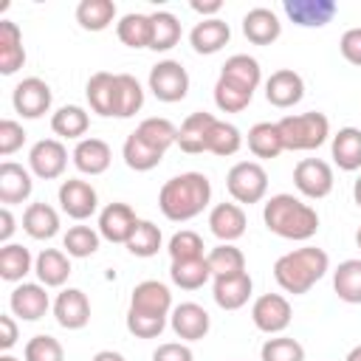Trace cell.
Wrapping results in <instances>:
<instances>
[{"label": "cell", "instance_id": "cell-1", "mask_svg": "<svg viewBox=\"0 0 361 361\" xmlns=\"http://www.w3.org/2000/svg\"><path fill=\"white\" fill-rule=\"evenodd\" d=\"M212 200V183L203 172H183L169 178L158 192V209L172 223L197 217Z\"/></svg>", "mask_w": 361, "mask_h": 361}, {"label": "cell", "instance_id": "cell-2", "mask_svg": "<svg viewBox=\"0 0 361 361\" xmlns=\"http://www.w3.org/2000/svg\"><path fill=\"white\" fill-rule=\"evenodd\" d=\"M262 220H265V228L271 234L282 237V240L305 243V240H310L319 231V214H316V209L307 206L305 200L288 195V192L271 195L265 200Z\"/></svg>", "mask_w": 361, "mask_h": 361}, {"label": "cell", "instance_id": "cell-3", "mask_svg": "<svg viewBox=\"0 0 361 361\" xmlns=\"http://www.w3.org/2000/svg\"><path fill=\"white\" fill-rule=\"evenodd\" d=\"M327 271H330V257H327V251H322L316 245L293 248V251L282 254L274 262V279H276V285L285 293H293V296L307 293Z\"/></svg>", "mask_w": 361, "mask_h": 361}, {"label": "cell", "instance_id": "cell-4", "mask_svg": "<svg viewBox=\"0 0 361 361\" xmlns=\"http://www.w3.org/2000/svg\"><path fill=\"white\" fill-rule=\"evenodd\" d=\"M285 149L290 152H307L319 149L330 135V118L324 113H299V116H282L276 121Z\"/></svg>", "mask_w": 361, "mask_h": 361}, {"label": "cell", "instance_id": "cell-5", "mask_svg": "<svg viewBox=\"0 0 361 361\" xmlns=\"http://www.w3.org/2000/svg\"><path fill=\"white\" fill-rule=\"evenodd\" d=\"M226 189L234 203H259L268 192V172L257 161H237L226 175Z\"/></svg>", "mask_w": 361, "mask_h": 361}, {"label": "cell", "instance_id": "cell-6", "mask_svg": "<svg viewBox=\"0 0 361 361\" xmlns=\"http://www.w3.org/2000/svg\"><path fill=\"white\" fill-rule=\"evenodd\" d=\"M149 90L158 102L175 104L189 93V73L178 59H161L149 68Z\"/></svg>", "mask_w": 361, "mask_h": 361}, {"label": "cell", "instance_id": "cell-7", "mask_svg": "<svg viewBox=\"0 0 361 361\" xmlns=\"http://www.w3.org/2000/svg\"><path fill=\"white\" fill-rule=\"evenodd\" d=\"M130 316H147V319H169L172 313V293L158 279H144L133 288L130 296Z\"/></svg>", "mask_w": 361, "mask_h": 361}, {"label": "cell", "instance_id": "cell-8", "mask_svg": "<svg viewBox=\"0 0 361 361\" xmlns=\"http://www.w3.org/2000/svg\"><path fill=\"white\" fill-rule=\"evenodd\" d=\"M293 186L305 197L322 200L333 192V166L322 158H302L293 166Z\"/></svg>", "mask_w": 361, "mask_h": 361}, {"label": "cell", "instance_id": "cell-9", "mask_svg": "<svg viewBox=\"0 0 361 361\" xmlns=\"http://www.w3.org/2000/svg\"><path fill=\"white\" fill-rule=\"evenodd\" d=\"M293 319V310H290V302L282 296V293H262L254 299L251 305V322L257 330L268 333V336H276L282 333Z\"/></svg>", "mask_w": 361, "mask_h": 361}, {"label": "cell", "instance_id": "cell-10", "mask_svg": "<svg viewBox=\"0 0 361 361\" xmlns=\"http://www.w3.org/2000/svg\"><path fill=\"white\" fill-rule=\"evenodd\" d=\"M51 87H48V82L45 79H39V76H28V79H23L17 87H14V93H11V104H14V110L23 116V118H39V116H45L48 110H51Z\"/></svg>", "mask_w": 361, "mask_h": 361}, {"label": "cell", "instance_id": "cell-11", "mask_svg": "<svg viewBox=\"0 0 361 361\" xmlns=\"http://www.w3.org/2000/svg\"><path fill=\"white\" fill-rule=\"evenodd\" d=\"M28 166L42 180L59 178L65 172V166H68V149H65V144L59 138H42V141H37L31 147V152H28Z\"/></svg>", "mask_w": 361, "mask_h": 361}, {"label": "cell", "instance_id": "cell-12", "mask_svg": "<svg viewBox=\"0 0 361 361\" xmlns=\"http://www.w3.org/2000/svg\"><path fill=\"white\" fill-rule=\"evenodd\" d=\"M56 197H59L62 212H65L68 217H73V220H87V217L99 209V195H96V189H93L87 180H82V178H68V180H62Z\"/></svg>", "mask_w": 361, "mask_h": 361}, {"label": "cell", "instance_id": "cell-13", "mask_svg": "<svg viewBox=\"0 0 361 361\" xmlns=\"http://www.w3.org/2000/svg\"><path fill=\"white\" fill-rule=\"evenodd\" d=\"M8 307H11V313H14L17 319H23V322H37V319H42V316L48 313L51 299H48L42 282H20V285L11 290V296H8Z\"/></svg>", "mask_w": 361, "mask_h": 361}, {"label": "cell", "instance_id": "cell-14", "mask_svg": "<svg viewBox=\"0 0 361 361\" xmlns=\"http://www.w3.org/2000/svg\"><path fill=\"white\" fill-rule=\"evenodd\" d=\"M302 96H305V79L290 68H279L265 79V99L279 110L299 104Z\"/></svg>", "mask_w": 361, "mask_h": 361}, {"label": "cell", "instance_id": "cell-15", "mask_svg": "<svg viewBox=\"0 0 361 361\" xmlns=\"http://www.w3.org/2000/svg\"><path fill=\"white\" fill-rule=\"evenodd\" d=\"M282 8L288 14V20L302 28H322V25L333 23V17L338 14L336 0H285Z\"/></svg>", "mask_w": 361, "mask_h": 361}, {"label": "cell", "instance_id": "cell-16", "mask_svg": "<svg viewBox=\"0 0 361 361\" xmlns=\"http://www.w3.org/2000/svg\"><path fill=\"white\" fill-rule=\"evenodd\" d=\"M169 324H172V330H175L178 338H183V341H200V338H206V333L212 327V319H209L206 307H200L197 302H180L178 307H172Z\"/></svg>", "mask_w": 361, "mask_h": 361}, {"label": "cell", "instance_id": "cell-17", "mask_svg": "<svg viewBox=\"0 0 361 361\" xmlns=\"http://www.w3.org/2000/svg\"><path fill=\"white\" fill-rule=\"evenodd\" d=\"M251 290H254V279L248 271L214 276V285H212V296H214L217 307H223V310H240L243 305H248Z\"/></svg>", "mask_w": 361, "mask_h": 361}, {"label": "cell", "instance_id": "cell-18", "mask_svg": "<svg viewBox=\"0 0 361 361\" xmlns=\"http://www.w3.org/2000/svg\"><path fill=\"white\" fill-rule=\"evenodd\" d=\"M54 316L65 330H82L90 322V299L79 288H65L54 299Z\"/></svg>", "mask_w": 361, "mask_h": 361}, {"label": "cell", "instance_id": "cell-19", "mask_svg": "<svg viewBox=\"0 0 361 361\" xmlns=\"http://www.w3.org/2000/svg\"><path fill=\"white\" fill-rule=\"evenodd\" d=\"M135 223H138L135 212L127 203L116 200V203H107L102 209V214H99V234L104 240H110V243H127L133 228H135Z\"/></svg>", "mask_w": 361, "mask_h": 361}, {"label": "cell", "instance_id": "cell-20", "mask_svg": "<svg viewBox=\"0 0 361 361\" xmlns=\"http://www.w3.org/2000/svg\"><path fill=\"white\" fill-rule=\"evenodd\" d=\"M245 212L240 203H217L209 212V228L220 243H234L245 234Z\"/></svg>", "mask_w": 361, "mask_h": 361}, {"label": "cell", "instance_id": "cell-21", "mask_svg": "<svg viewBox=\"0 0 361 361\" xmlns=\"http://www.w3.org/2000/svg\"><path fill=\"white\" fill-rule=\"evenodd\" d=\"M31 192H34L31 172L14 161H3L0 164V203L6 206L23 203L31 197Z\"/></svg>", "mask_w": 361, "mask_h": 361}, {"label": "cell", "instance_id": "cell-22", "mask_svg": "<svg viewBox=\"0 0 361 361\" xmlns=\"http://www.w3.org/2000/svg\"><path fill=\"white\" fill-rule=\"evenodd\" d=\"M71 158L82 175H102V172H107L113 152H110V144L102 138H82V141H76Z\"/></svg>", "mask_w": 361, "mask_h": 361}, {"label": "cell", "instance_id": "cell-23", "mask_svg": "<svg viewBox=\"0 0 361 361\" xmlns=\"http://www.w3.org/2000/svg\"><path fill=\"white\" fill-rule=\"evenodd\" d=\"M243 34H245V39L254 42V45H271V42L279 39L282 23H279V17H276L271 8L257 6V8H251V11L243 17Z\"/></svg>", "mask_w": 361, "mask_h": 361}, {"label": "cell", "instance_id": "cell-24", "mask_svg": "<svg viewBox=\"0 0 361 361\" xmlns=\"http://www.w3.org/2000/svg\"><path fill=\"white\" fill-rule=\"evenodd\" d=\"M217 118L206 110H195L189 113L180 127H178V147L189 155H197V152H206V138H209V130Z\"/></svg>", "mask_w": 361, "mask_h": 361}, {"label": "cell", "instance_id": "cell-25", "mask_svg": "<svg viewBox=\"0 0 361 361\" xmlns=\"http://www.w3.org/2000/svg\"><path fill=\"white\" fill-rule=\"evenodd\" d=\"M25 65L23 31L11 20H0V73L11 76Z\"/></svg>", "mask_w": 361, "mask_h": 361}, {"label": "cell", "instance_id": "cell-26", "mask_svg": "<svg viewBox=\"0 0 361 361\" xmlns=\"http://www.w3.org/2000/svg\"><path fill=\"white\" fill-rule=\"evenodd\" d=\"M228 39H231V28L220 17H206L189 31V42L197 54H217Z\"/></svg>", "mask_w": 361, "mask_h": 361}, {"label": "cell", "instance_id": "cell-27", "mask_svg": "<svg viewBox=\"0 0 361 361\" xmlns=\"http://www.w3.org/2000/svg\"><path fill=\"white\" fill-rule=\"evenodd\" d=\"M34 274L45 288H59L71 276V259L59 248H42L34 259Z\"/></svg>", "mask_w": 361, "mask_h": 361}, {"label": "cell", "instance_id": "cell-28", "mask_svg": "<svg viewBox=\"0 0 361 361\" xmlns=\"http://www.w3.org/2000/svg\"><path fill=\"white\" fill-rule=\"evenodd\" d=\"M85 96H87V104L93 113L116 116V73L96 71L85 85Z\"/></svg>", "mask_w": 361, "mask_h": 361}, {"label": "cell", "instance_id": "cell-29", "mask_svg": "<svg viewBox=\"0 0 361 361\" xmlns=\"http://www.w3.org/2000/svg\"><path fill=\"white\" fill-rule=\"evenodd\" d=\"M330 152H333V161L338 169H344V172L361 169V130L358 127H341L333 135Z\"/></svg>", "mask_w": 361, "mask_h": 361}, {"label": "cell", "instance_id": "cell-30", "mask_svg": "<svg viewBox=\"0 0 361 361\" xmlns=\"http://www.w3.org/2000/svg\"><path fill=\"white\" fill-rule=\"evenodd\" d=\"M220 76L228 79V82H234V85H240L243 90H251V93H254V90L259 87V82H262L259 62H257L254 56H248V54H234V56H228L226 65H223V71H220Z\"/></svg>", "mask_w": 361, "mask_h": 361}, {"label": "cell", "instance_id": "cell-31", "mask_svg": "<svg viewBox=\"0 0 361 361\" xmlns=\"http://www.w3.org/2000/svg\"><path fill=\"white\" fill-rule=\"evenodd\" d=\"M23 228L34 240H51L59 231V214L48 203H31L23 212Z\"/></svg>", "mask_w": 361, "mask_h": 361}, {"label": "cell", "instance_id": "cell-32", "mask_svg": "<svg viewBox=\"0 0 361 361\" xmlns=\"http://www.w3.org/2000/svg\"><path fill=\"white\" fill-rule=\"evenodd\" d=\"M90 127V116L85 107L79 104H65L51 116V130L59 138H71V141H82V135Z\"/></svg>", "mask_w": 361, "mask_h": 361}, {"label": "cell", "instance_id": "cell-33", "mask_svg": "<svg viewBox=\"0 0 361 361\" xmlns=\"http://www.w3.org/2000/svg\"><path fill=\"white\" fill-rule=\"evenodd\" d=\"M116 37L127 48H149V42H152V20H149V14H138V11L124 14L116 23Z\"/></svg>", "mask_w": 361, "mask_h": 361}, {"label": "cell", "instance_id": "cell-34", "mask_svg": "<svg viewBox=\"0 0 361 361\" xmlns=\"http://www.w3.org/2000/svg\"><path fill=\"white\" fill-rule=\"evenodd\" d=\"M333 290L347 305H361V259H344L333 271Z\"/></svg>", "mask_w": 361, "mask_h": 361}, {"label": "cell", "instance_id": "cell-35", "mask_svg": "<svg viewBox=\"0 0 361 361\" xmlns=\"http://www.w3.org/2000/svg\"><path fill=\"white\" fill-rule=\"evenodd\" d=\"M144 107V87L130 73H116V118H130Z\"/></svg>", "mask_w": 361, "mask_h": 361}, {"label": "cell", "instance_id": "cell-36", "mask_svg": "<svg viewBox=\"0 0 361 361\" xmlns=\"http://www.w3.org/2000/svg\"><path fill=\"white\" fill-rule=\"evenodd\" d=\"M248 149L254 152V158H276L285 144H282V135H279V127L276 121H259L248 130Z\"/></svg>", "mask_w": 361, "mask_h": 361}, {"label": "cell", "instance_id": "cell-37", "mask_svg": "<svg viewBox=\"0 0 361 361\" xmlns=\"http://www.w3.org/2000/svg\"><path fill=\"white\" fill-rule=\"evenodd\" d=\"M121 155H124V164H127L130 169H135V172H149V169H155V166L161 164V158H164L161 149H155L152 144H147V141H144L141 135H135V133L127 135V141H124V147H121Z\"/></svg>", "mask_w": 361, "mask_h": 361}, {"label": "cell", "instance_id": "cell-38", "mask_svg": "<svg viewBox=\"0 0 361 361\" xmlns=\"http://www.w3.org/2000/svg\"><path fill=\"white\" fill-rule=\"evenodd\" d=\"M34 271L31 251L20 243H6L0 248V279L6 282H23V276Z\"/></svg>", "mask_w": 361, "mask_h": 361}, {"label": "cell", "instance_id": "cell-39", "mask_svg": "<svg viewBox=\"0 0 361 361\" xmlns=\"http://www.w3.org/2000/svg\"><path fill=\"white\" fill-rule=\"evenodd\" d=\"M116 20V3L113 0H82L76 6V23L85 31H104Z\"/></svg>", "mask_w": 361, "mask_h": 361}, {"label": "cell", "instance_id": "cell-40", "mask_svg": "<svg viewBox=\"0 0 361 361\" xmlns=\"http://www.w3.org/2000/svg\"><path fill=\"white\" fill-rule=\"evenodd\" d=\"M169 279L178 288H183V290H197V288H203L212 279V271H209L206 257H200V259H180V262H172Z\"/></svg>", "mask_w": 361, "mask_h": 361}, {"label": "cell", "instance_id": "cell-41", "mask_svg": "<svg viewBox=\"0 0 361 361\" xmlns=\"http://www.w3.org/2000/svg\"><path fill=\"white\" fill-rule=\"evenodd\" d=\"M206 262H209L212 279H214V276H228V274L245 271V254H243L234 243H220V245H214V248L206 254Z\"/></svg>", "mask_w": 361, "mask_h": 361}, {"label": "cell", "instance_id": "cell-42", "mask_svg": "<svg viewBox=\"0 0 361 361\" xmlns=\"http://www.w3.org/2000/svg\"><path fill=\"white\" fill-rule=\"evenodd\" d=\"M133 133L141 135L147 144H152V147L161 149V152H166L172 144H178V127H175L169 118H161V116L144 118Z\"/></svg>", "mask_w": 361, "mask_h": 361}, {"label": "cell", "instance_id": "cell-43", "mask_svg": "<svg viewBox=\"0 0 361 361\" xmlns=\"http://www.w3.org/2000/svg\"><path fill=\"white\" fill-rule=\"evenodd\" d=\"M161 243H164L161 228H158L152 220H138L135 228H133V234H130V240H127L124 245H127V251H130L133 257L147 259V257H155V254H158Z\"/></svg>", "mask_w": 361, "mask_h": 361}, {"label": "cell", "instance_id": "cell-44", "mask_svg": "<svg viewBox=\"0 0 361 361\" xmlns=\"http://www.w3.org/2000/svg\"><path fill=\"white\" fill-rule=\"evenodd\" d=\"M149 20H152V42H149L152 51H169L180 42V23L172 11H152Z\"/></svg>", "mask_w": 361, "mask_h": 361}, {"label": "cell", "instance_id": "cell-45", "mask_svg": "<svg viewBox=\"0 0 361 361\" xmlns=\"http://www.w3.org/2000/svg\"><path fill=\"white\" fill-rule=\"evenodd\" d=\"M240 147H243V135H240V130H237L234 124L217 118V121L212 124V130H209L206 152H214V155H220V158H228V155H234Z\"/></svg>", "mask_w": 361, "mask_h": 361}, {"label": "cell", "instance_id": "cell-46", "mask_svg": "<svg viewBox=\"0 0 361 361\" xmlns=\"http://www.w3.org/2000/svg\"><path fill=\"white\" fill-rule=\"evenodd\" d=\"M99 231H93L90 226H71L68 234L62 237V248L68 257H76V259H85V257H93L99 251Z\"/></svg>", "mask_w": 361, "mask_h": 361}, {"label": "cell", "instance_id": "cell-47", "mask_svg": "<svg viewBox=\"0 0 361 361\" xmlns=\"http://www.w3.org/2000/svg\"><path fill=\"white\" fill-rule=\"evenodd\" d=\"M251 99H254V93L251 90H243L240 85H234V82H228V79H217V85H214V104L223 110V113H240V110H245L248 104H251Z\"/></svg>", "mask_w": 361, "mask_h": 361}, {"label": "cell", "instance_id": "cell-48", "mask_svg": "<svg viewBox=\"0 0 361 361\" xmlns=\"http://www.w3.org/2000/svg\"><path fill=\"white\" fill-rule=\"evenodd\" d=\"M259 358L262 361H305V347L290 336H276L262 344Z\"/></svg>", "mask_w": 361, "mask_h": 361}, {"label": "cell", "instance_id": "cell-49", "mask_svg": "<svg viewBox=\"0 0 361 361\" xmlns=\"http://www.w3.org/2000/svg\"><path fill=\"white\" fill-rule=\"evenodd\" d=\"M166 251H169L172 262H180V259H200V257H203V237H200L197 231L183 228V231L172 234Z\"/></svg>", "mask_w": 361, "mask_h": 361}, {"label": "cell", "instance_id": "cell-50", "mask_svg": "<svg viewBox=\"0 0 361 361\" xmlns=\"http://www.w3.org/2000/svg\"><path fill=\"white\" fill-rule=\"evenodd\" d=\"M23 355H25V361H65L62 344L48 333H39V336L28 338Z\"/></svg>", "mask_w": 361, "mask_h": 361}, {"label": "cell", "instance_id": "cell-51", "mask_svg": "<svg viewBox=\"0 0 361 361\" xmlns=\"http://www.w3.org/2000/svg\"><path fill=\"white\" fill-rule=\"evenodd\" d=\"M23 144H25V130H23V124H17L14 118H3V121H0V155L8 158V155H14Z\"/></svg>", "mask_w": 361, "mask_h": 361}, {"label": "cell", "instance_id": "cell-52", "mask_svg": "<svg viewBox=\"0 0 361 361\" xmlns=\"http://www.w3.org/2000/svg\"><path fill=\"white\" fill-rule=\"evenodd\" d=\"M166 327V319H147V316H130L127 313V330L135 338H158Z\"/></svg>", "mask_w": 361, "mask_h": 361}, {"label": "cell", "instance_id": "cell-53", "mask_svg": "<svg viewBox=\"0 0 361 361\" xmlns=\"http://www.w3.org/2000/svg\"><path fill=\"white\" fill-rule=\"evenodd\" d=\"M338 51L350 65L361 68V28H347L338 39Z\"/></svg>", "mask_w": 361, "mask_h": 361}, {"label": "cell", "instance_id": "cell-54", "mask_svg": "<svg viewBox=\"0 0 361 361\" xmlns=\"http://www.w3.org/2000/svg\"><path fill=\"white\" fill-rule=\"evenodd\" d=\"M152 361H195V355L183 341H166V344H158V350L152 353Z\"/></svg>", "mask_w": 361, "mask_h": 361}, {"label": "cell", "instance_id": "cell-55", "mask_svg": "<svg viewBox=\"0 0 361 361\" xmlns=\"http://www.w3.org/2000/svg\"><path fill=\"white\" fill-rule=\"evenodd\" d=\"M14 344H17V322L8 313H3L0 316V350L8 353Z\"/></svg>", "mask_w": 361, "mask_h": 361}, {"label": "cell", "instance_id": "cell-56", "mask_svg": "<svg viewBox=\"0 0 361 361\" xmlns=\"http://www.w3.org/2000/svg\"><path fill=\"white\" fill-rule=\"evenodd\" d=\"M14 228H17V226H14V214H11L8 206H3V209H0V243H3V245L11 240Z\"/></svg>", "mask_w": 361, "mask_h": 361}, {"label": "cell", "instance_id": "cell-57", "mask_svg": "<svg viewBox=\"0 0 361 361\" xmlns=\"http://www.w3.org/2000/svg\"><path fill=\"white\" fill-rule=\"evenodd\" d=\"M220 8H223V3H220V0H212V3H200V0H192V11L203 14V20H206V14H217Z\"/></svg>", "mask_w": 361, "mask_h": 361}, {"label": "cell", "instance_id": "cell-58", "mask_svg": "<svg viewBox=\"0 0 361 361\" xmlns=\"http://www.w3.org/2000/svg\"><path fill=\"white\" fill-rule=\"evenodd\" d=\"M90 361H127L121 353H116V350H99Z\"/></svg>", "mask_w": 361, "mask_h": 361}, {"label": "cell", "instance_id": "cell-59", "mask_svg": "<svg viewBox=\"0 0 361 361\" xmlns=\"http://www.w3.org/2000/svg\"><path fill=\"white\" fill-rule=\"evenodd\" d=\"M353 197H355V203H358V209H361V178L353 183Z\"/></svg>", "mask_w": 361, "mask_h": 361}, {"label": "cell", "instance_id": "cell-60", "mask_svg": "<svg viewBox=\"0 0 361 361\" xmlns=\"http://www.w3.org/2000/svg\"><path fill=\"white\" fill-rule=\"evenodd\" d=\"M344 361H361V344H358V347H353V350L347 353V358H344Z\"/></svg>", "mask_w": 361, "mask_h": 361}, {"label": "cell", "instance_id": "cell-61", "mask_svg": "<svg viewBox=\"0 0 361 361\" xmlns=\"http://www.w3.org/2000/svg\"><path fill=\"white\" fill-rule=\"evenodd\" d=\"M0 361H20V358H14V355H8V353H3V355H0Z\"/></svg>", "mask_w": 361, "mask_h": 361}, {"label": "cell", "instance_id": "cell-62", "mask_svg": "<svg viewBox=\"0 0 361 361\" xmlns=\"http://www.w3.org/2000/svg\"><path fill=\"white\" fill-rule=\"evenodd\" d=\"M355 245L361 248V226H358V231H355Z\"/></svg>", "mask_w": 361, "mask_h": 361}]
</instances>
